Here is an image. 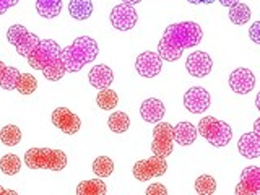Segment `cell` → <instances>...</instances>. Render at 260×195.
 I'll use <instances>...</instances> for the list:
<instances>
[{"label": "cell", "mask_w": 260, "mask_h": 195, "mask_svg": "<svg viewBox=\"0 0 260 195\" xmlns=\"http://www.w3.org/2000/svg\"><path fill=\"white\" fill-rule=\"evenodd\" d=\"M202 38H203V31L200 28V24H197L195 21H182V23L169 24L159 41L156 54L159 55L161 60L174 62L177 59H181L185 49L200 44Z\"/></svg>", "instance_id": "1"}, {"label": "cell", "mask_w": 260, "mask_h": 195, "mask_svg": "<svg viewBox=\"0 0 260 195\" xmlns=\"http://www.w3.org/2000/svg\"><path fill=\"white\" fill-rule=\"evenodd\" d=\"M62 49L52 39H41L39 44L26 57L28 63L35 70H41L51 81H59L65 75V69L60 59Z\"/></svg>", "instance_id": "2"}, {"label": "cell", "mask_w": 260, "mask_h": 195, "mask_svg": "<svg viewBox=\"0 0 260 195\" xmlns=\"http://www.w3.org/2000/svg\"><path fill=\"white\" fill-rule=\"evenodd\" d=\"M100 49H98V43L89 36H80L77 38L70 46L62 49L60 52V59L63 63L65 72L69 73H75L81 70L86 63L93 62Z\"/></svg>", "instance_id": "3"}, {"label": "cell", "mask_w": 260, "mask_h": 195, "mask_svg": "<svg viewBox=\"0 0 260 195\" xmlns=\"http://www.w3.org/2000/svg\"><path fill=\"white\" fill-rule=\"evenodd\" d=\"M24 162L29 169L62 171L67 166V154L52 148H29L24 153Z\"/></svg>", "instance_id": "4"}, {"label": "cell", "mask_w": 260, "mask_h": 195, "mask_svg": "<svg viewBox=\"0 0 260 195\" xmlns=\"http://www.w3.org/2000/svg\"><path fill=\"white\" fill-rule=\"evenodd\" d=\"M197 134H200L208 143H211L216 148L226 146L233 138V130L231 127L223 120H218L216 117H202L197 127Z\"/></svg>", "instance_id": "5"}, {"label": "cell", "mask_w": 260, "mask_h": 195, "mask_svg": "<svg viewBox=\"0 0 260 195\" xmlns=\"http://www.w3.org/2000/svg\"><path fill=\"white\" fill-rule=\"evenodd\" d=\"M174 150V128L169 122H158L153 128V143L151 151L153 154L161 158L169 156Z\"/></svg>", "instance_id": "6"}, {"label": "cell", "mask_w": 260, "mask_h": 195, "mask_svg": "<svg viewBox=\"0 0 260 195\" xmlns=\"http://www.w3.org/2000/svg\"><path fill=\"white\" fill-rule=\"evenodd\" d=\"M7 39L12 46H15L16 52L23 57H28L41 41L36 35H32L24 28L23 24H13V26L8 28Z\"/></svg>", "instance_id": "7"}, {"label": "cell", "mask_w": 260, "mask_h": 195, "mask_svg": "<svg viewBox=\"0 0 260 195\" xmlns=\"http://www.w3.org/2000/svg\"><path fill=\"white\" fill-rule=\"evenodd\" d=\"M168 169V162L166 158H161V156H151L148 159H142V161H137L135 166H134V177L137 181H142L146 182L150 181L153 177H159L166 173Z\"/></svg>", "instance_id": "8"}, {"label": "cell", "mask_w": 260, "mask_h": 195, "mask_svg": "<svg viewBox=\"0 0 260 195\" xmlns=\"http://www.w3.org/2000/svg\"><path fill=\"white\" fill-rule=\"evenodd\" d=\"M109 18H111V24L116 29L130 31L137 24L138 15H137V10L134 8V5L120 4V5H116L112 8Z\"/></svg>", "instance_id": "9"}, {"label": "cell", "mask_w": 260, "mask_h": 195, "mask_svg": "<svg viewBox=\"0 0 260 195\" xmlns=\"http://www.w3.org/2000/svg\"><path fill=\"white\" fill-rule=\"evenodd\" d=\"M210 104H211L210 93L202 86H193L184 94V106L192 114L205 112L210 108Z\"/></svg>", "instance_id": "10"}, {"label": "cell", "mask_w": 260, "mask_h": 195, "mask_svg": "<svg viewBox=\"0 0 260 195\" xmlns=\"http://www.w3.org/2000/svg\"><path fill=\"white\" fill-rule=\"evenodd\" d=\"M51 119H52V124L59 130H62L63 134H67V135L77 134L80 130V127H81L80 117L77 116V114H73L70 109H67V108L54 109Z\"/></svg>", "instance_id": "11"}, {"label": "cell", "mask_w": 260, "mask_h": 195, "mask_svg": "<svg viewBox=\"0 0 260 195\" xmlns=\"http://www.w3.org/2000/svg\"><path fill=\"white\" fill-rule=\"evenodd\" d=\"M185 69L192 77L203 78L211 72V69H213V62H211V57L207 52L195 51V52L189 54V57H187Z\"/></svg>", "instance_id": "12"}, {"label": "cell", "mask_w": 260, "mask_h": 195, "mask_svg": "<svg viewBox=\"0 0 260 195\" xmlns=\"http://www.w3.org/2000/svg\"><path fill=\"white\" fill-rule=\"evenodd\" d=\"M135 69L138 72V75L143 78H154L162 69V60L159 59V55L156 52L146 51L140 54L135 60Z\"/></svg>", "instance_id": "13"}, {"label": "cell", "mask_w": 260, "mask_h": 195, "mask_svg": "<svg viewBox=\"0 0 260 195\" xmlns=\"http://www.w3.org/2000/svg\"><path fill=\"white\" fill-rule=\"evenodd\" d=\"M238 195H257L260 193V168L249 166L242 171L241 181L236 187Z\"/></svg>", "instance_id": "14"}, {"label": "cell", "mask_w": 260, "mask_h": 195, "mask_svg": "<svg viewBox=\"0 0 260 195\" xmlns=\"http://www.w3.org/2000/svg\"><path fill=\"white\" fill-rule=\"evenodd\" d=\"M230 86L238 94H249L255 86V77L249 69H236L230 75Z\"/></svg>", "instance_id": "15"}, {"label": "cell", "mask_w": 260, "mask_h": 195, "mask_svg": "<svg viewBox=\"0 0 260 195\" xmlns=\"http://www.w3.org/2000/svg\"><path fill=\"white\" fill-rule=\"evenodd\" d=\"M165 112H166L165 104L159 100H156V98H148L140 106V116L143 117L145 122H150V124H158L165 117Z\"/></svg>", "instance_id": "16"}, {"label": "cell", "mask_w": 260, "mask_h": 195, "mask_svg": "<svg viewBox=\"0 0 260 195\" xmlns=\"http://www.w3.org/2000/svg\"><path fill=\"white\" fill-rule=\"evenodd\" d=\"M238 150L244 158L254 159L260 156V135L255 132L244 134L238 142Z\"/></svg>", "instance_id": "17"}, {"label": "cell", "mask_w": 260, "mask_h": 195, "mask_svg": "<svg viewBox=\"0 0 260 195\" xmlns=\"http://www.w3.org/2000/svg\"><path fill=\"white\" fill-rule=\"evenodd\" d=\"M88 80H89V83H91V86L98 89H104V88H109L114 81V73L108 65H104V63L94 65L88 73Z\"/></svg>", "instance_id": "18"}, {"label": "cell", "mask_w": 260, "mask_h": 195, "mask_svg": "<svg viewBox=\"0 0 260 195\" xmlns=\"http://www.w3.org/2000/svg\"><path fill=\"white\" fill-rule=\"evenodd\" d=\"M174 128V142L181 146L192 145L197 140V128L190 122H179Z\"/></svg>", "instance_id": "19"}, {"label": "cell", "mask_w": 260, "mask_h": 195, "mask_svg": "<svg viewBox=\"0 0 260 195\" xmlns=\"http://www.w3.org/2000/svg\"><path fill=\"white\" fill-rule=\"evenodd\" d=\"M69 12L72 15V18H75L78 21H85L93 13V2L91 0H70Z\"/></svg>", "instance_id": "20"}, {"label": "cell", "mask_w": 260, "mask_h": 195, "mask_svg": "<svg viewBox=\"0 0 260 195\" xmlns=\"http://www.w3.org/2000/svg\"><path fill=\"white\" fill-rule=\"evenodd\" d=\"M36 12L43 18L52 20L62 12V0H36Z\"/></svg>", "instance_id": "21"}, {"label": "cell", "mask_w": 260, "mask_h": 195, "mask_svg": "<svg viewBox=\"0 0 260 195\" xmlns=\"http://www.w3.org/2000/svg\"><path fill=\"white\" fill-rule=\"evenodd\" d=\"M108 192V187L101 179H91V181H83L77 187L78 195H104Z\"/></svg>", "instance_id": "22"}, {"label": "cell", "mask_w": 260, "mask_h": 195, "mask_svg": "<svg viewBox=\"0 0 260 195\" xmlns=\"http://www.w3.org/2000/svg\"><path fill=\"white\" fill-rule=\"evenodd\" d=\"M108 125L112 132L116 134H124L128 130L130 127V117L127 116L125 112L122 111H117V112H112L109 119H108Z\"/></svg>", "instance_id": "23"}, {"label": "cell", "mask_w": 260, "mask_h": 195, "mask_svg": "<svg viewBox=\"0 0 260 195\" xmlns=\"http://www.w3.org/2000/svg\"><path fill=\"white\" fill-rule=\"evenodd\" d=\"M117 103H119L117 93L114 91V89H111V88L101 89V91L98 93V96H96V104L100 106L101 109H104V111L114 109L117 106Z\"/></svg>", "instance_id": "24"}, {"label": "cell", "mask_w": 260, "mask_h": 195, "mask_svg": "<svg viewBox=\"0 0 260 195\" xmlns=\"http://www.w3.org/2000/svg\"><path fill=\"white\" fill-rule=\"evenodd\" d=\"M230 20L234 23V24H246L249 20H250V8L246 5V4H241L238 2L236 5L230 7Z\"/></svg>", "instance_id": "25"}, {"label": "cell", "mask_w": 260, "mask_h": 195, "mask_svg": "<svg viewBox=\"0 0 260 195\" xmlns=\"http://www.w3.org/2000/svg\"><path fill=\"white\" fill-rule=\"evenodd\" d=\"M20 168H21V161L16 154L8 153L5 156L0 158V171L7 176H15L20 173Z\"/></svg>", "instance_id": "26"}, {"label": "cell", "mask_w": 260, "mask_h": 195, "mask_svg": "<svg viewBox=\"0 0 260 195\" xmlns=\"http://www.w3.org/2000/svg\"><path fill=\"white\" fill-rule=\"evenodd\" d=\"M0 140L2 143H5L7 146H15L21 142V130L10 124V125H5L2 130H0Z\"/></svg>", "instance_id": "27"}, {"label": "cell", "mask_w": 260, "mask_h": 195, "mask_svg": "<svg viewBox=\"0 0 260 195\" xmlns=\"http://www.w3.org/2000/svg\"><path fill=\"white\" fill-rule=\"evenodd\" d=\"M114 171V162L111 158L108 156H98L94 161H93V173L98 176V177H109Z\"/></svg>", "instance_id": "28"}, {"label": "cell", "mask_w": 260, "mask_h": 195, "mask_svg": "<svg viewBox=\"0 0 260 195\" xmlns=\"http://www.w3.org/2000/svg\"><path fill=\"white\" fill-rule=\"evenodd\" d=\"M36 88H38V81L31 73H20V78L16 81L15 89H18L21 94H32L36 91Z\"/></svg>", "instance_id": "29"}, {"label": "cell", "mask_w": 260, "mask_h": 195, "mask_svg": "<svg viewBox=\"0 0 260 195\" xmlns=\"http://www.w3.org/2000/svg\"><path fill=\"white\" fill-rule=\"evenodd\" d=\"M195 190L202 195H210L216 190V182L215 179L208 176V174H202L200 177H197V181H195Z\"/></svg>", "instance_id": "30"}, {"label": "cell", "mask_w": 260, "mask_h": 195, "mask_svg": "<svg viewBox=\"0 0 260 195\" xmlns=\"http://www.w3.org/2000/svg\"><path fill=\"white\" fill-rule=\"evenodd\" d=\"M20 78V70L16 67H7L2 78H0V88L7 89V91H10L16 86V81Z\"/></svg>", "instance_id": "31"}, {"label": "cell", "mask_w": 260, "mask_h": 195, "mask_svg": "<svg viewBox=\"0 0 260 195\" xmlns=\"http://www.w3.org/2000/svg\"><path fill=\"white\" fill-rule=\"evenodd\" d=\"M146 193L148 195H166L168 189L162 184H151L148 189H146Z\"/></svg>", "instance_id": "32"}, {"label": "cell", "mask_w": 260, "mask_h": 195, "mask_svg": "<svg viewBox=\"0 0 260 195\" xmlns=\"http://www.w3.org/2000/svg\"><path fill=\"white\" fill-rule=\"evenodd\" d=\"M258 29H260V21H255V23L250 26V29H249V36H250V39L254 41L255 44H260V35H258Z\"/></svg>", "instance_id": "33"}, {"label": "cell", "mask_w": 260, "mask_h": 195, "mask_svg": "<svg viewBox=\"0 0 260 195\" xmlns=\"http://www.w3.org/2000/svg\"><path fill=\"white\" fill-rule=\"evenodd\" d=\"M20 0H0V15H4L10 7H15Z\"/></svg>", "instance_id": "34"}, {"label": "cell", "mask_w": 260, "mask_h": 195, "mask_svg": "<svg viewBox=\"0 0 260 195\" xmlns=\"http://www.w3.org/2000/svg\"><path fill=\"white\" fill-rule=\"evenodd\" d=\"M218 2L221 4L223 7H228V8H230V7H233V5H236V4H238L239 0H218Z\"/></svg>", "instance_id": "35"}, {"label": "cell", "mask_w": 260, "mask_h": 195, "mask_svg": "<svg viewBox=\"0 0 260 195\" xmlns=\"http://www.w3.org/2000/svg\"><path fill=\"white\" fill-rule=\"evenodd\" d=\"M187 2L195 4V5H199V4H205V5H210V4L216 2V0H187Z\"/></svg>", "instance_id": "36"}, {"label": "cell", "mask_w": 260, "mask_h": 195, "mask_svg": "<svg viewBox=\"0 0 260 195\" xmlns=\"http://www.w3.org/2000/svg\"><path fill=\"white\" fill-rule=\"evenodd\" d=\"M5 69H7V65L0 60V78H2V75H4V72H5Z\"/></svg>", "instance_id": "37"}, {"label": "cell", "mask_w": 260, "mask_h": 195, "mask_svg": "<svg viewBox=\"0 0 260 195\" xmlns=\"http://www.w3.org/2000/svg\"><path fill=\"white\" fill-rule=\"evenodd\" d=\"M140 2H142V0H124V4H128V5H137Z\"/></svg>", "instance_id": "38"}, {"label": "cell", "mask_w": 260, "mask_h": 195, "mask_svg": "<svg viewBox=\"0 0 260 195\" xmlns=\"http://www.w3.org/2000/svg\"><path fill=\"white\" fill-rule=\"evenodd\" d=\"M0 193H13V195H15V192H12V190H7V189H4V187H0Z\"/></svg>", "instance_id": "39"}, {"label": "cell", "mask_w": 260, "mask_h": 195, "mask_svg": "<svg viewBox=\"0 0 260 195\" xmlns=\"http://www.w3.org/2000/svg\"><path fill=\"white\" fill-rule=\"evenodd\" d=\"M254 132L260 135V130H258V120H257V122H255V124H254Z\"/></svg>", "instance_id": "40"}]
</instances>
